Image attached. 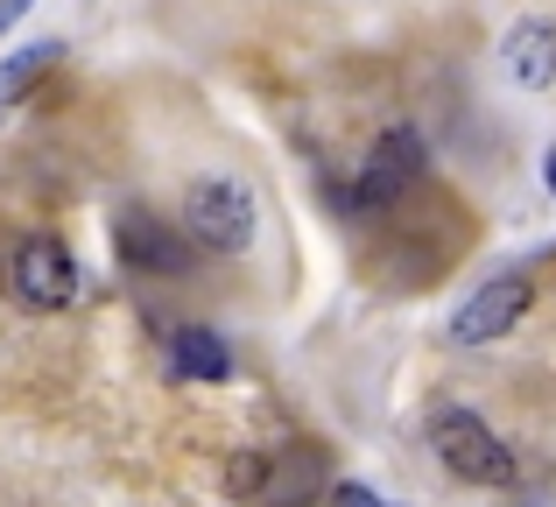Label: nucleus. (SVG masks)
Masks as SVG:
<instances>
[{
	"label": "nucleus",
	"mask_w": 556,
	"mask_h": 507,
	"mask_svg": "<svg viewBox=\"0 0 556 507\" xmlns=\"http://www.w3.org/2000/svg\"><path fill=\"white\" fill-rule=\"evenodd\" d=\"M261 233V205L232 169H204L184 183V240L198 254H247Z\"/></svg>",
	"instance_id": "f257e3e1"
},
{
	"label": "nucleus",
	"mask_w": 556,
	"mask_h": 507,
	"mask_svg": "<svg viewBox=\"0 0 556 507\" xmlns=\"http://www.w3.org/2000/svg\"><path fill=\"white\" fill-rule=\"evenodd\" d=\"M430 444H437V458H444L451 480H465V486H515V452L493 438V423H479V416L458 409V402H437L430 409Z\"/></svg>",
	"instance_id": "f03ea898"
},
{
	"label": "nucleus",
	"mask_w": 556,
	"mask_h": 507,
	"mask_svg": "<svg viewBox=\"0 0 556 507\" xmlns=\"http://www.w3.org/2000/svg\"><path fill=\"white\" fill-rule=\"evenodd\" d=\"M430 177V149H422L416 127H388V135L367 149L353 191H345V212H402V198L422 191Z\"/></svg>",
	"instance_id": "7ed1b4c3"
},
{
	"label": "nucleus",
	"mask_w": 556,
	"mask_h": 507,
	"mask_svg": "<svg viewBox=\"0 0 556 507\" xmlns=\"http://www.w3.org/2000/svg\"><path fill=\"white\" fill-rule=\"evenodd\" d=\"M78 254L64 248L56 233H28L22 248L8 254V289L28 303V310H64V303H78Z\"/></svg>",
	"instance_id": "20e7f679"
},
{
	"label": "nucleus",
	"mask_w": 556,
	"mask_h": 507,
	"mask_svg": "<svg viewBox=\"0 0 556 507\" xmlns=\"http://www.w3.org/2000/svg\"><path fill=\"white\" fill-rule=\"evenodd\" d=\"M529 303H535V282H529L521 268L479 282L472 296L451 310V345H493V339H507V331L529 317Z\"/></svg>",
	"instance_id": "39448f33"
},
{
	"label": "nucleus",
	"mask_w": 556,
	"mask_h": 507,
	"mask_svg": "<svg viewBox=\"0 0 556 507\" xmlns=\"http://www.w3.org/2000/svg\"><path fill=\"white\" fill-rule=\"evenodd\" d=\"M113 248L135 275H190L198 268V248L184 240V226L155 219L149 205H121L113 212Z\"/></svg>",
	"instance_id": "423d86ee"
},
{
	"label": "nucleus",
	"mask_w": 556,
	"mask_h": 507,
	"mask_svg": "<svg viewBox=\"0 0 556 507\" xmlns=\"http://www.w3.org/2000/svg\"><path fill=\"white\" fill-rule=\"evenodd\" d=\"M331 452L325 444H275L268 452V472H261V494L247 507H317L331 494Z\"/></svg>",
	"instance_id": "0eeeda50"
},
{
	"label": "nucleus",
	"mask_w": 556,
	"mask_h": 507,
	"mask_svg": "<svg viewBox=\"0 0 556 507\" xmlns=\"http://www.w3.org/2000/svg\"><path fill=\"white\" fill-rule=\"evenodd\" d=\"M501 56H507V78H515L521 92H549L556 85V22L549 14H521V22L507 28Z\"/></svg>",
	"instance_id": "6e6552de"
},
{
	"label": "nucleus",
	"mask_w": 556,
	"mask_h": 507,
	"mask_svg": "<svg viewBox=\"0 0 556 507\" xmlns=\"http://www.w3.org/2000/svg\"><path fill=\"white\" fill-rule=\"evenodd\" d=\"M169 367H177L184 381H226L232 353L212 325H184V331H169Z\"/></svg>",
	"instance_id": "1a4fd4ad"
},
{
	"label": "nucleus",
	"mask_w": 556,
	"mask_h": 507,
	"mask_svg": "<svg viewBox=\"0 0 556 507\" xmlns=\"http://www.w3.org/2000/svg\"><path fill=\"white\" fill-rule=\"evenodd\" d=\"M56 56H64V42H28V50H14L8 64H0V106H14V99L28 92V85H42L56 71Z\"/></svg>",
	"instance_id": "9d476101"
},
{
	"label": "nucleus",
	"mask_w": 556,
	"mask_h": 507,
	"mask_svg": "<svg viewBox=\"0 0 556 507\" xmlns=\"http://www.w3.org/2000/svg\"><path fill=\"white\" fill-rule=\"evenodd\" d=\"M261 472H268V444H254V452H232V458H226V494L247 507V500L261 494Z\"/></svg>",
	"instance_id": "9b49d317"
},
{
	"label": "nucleus",
	"mask_w": 556,
	"mask_h": 507,
	"mask_svg": "<svg viewBox=\"0 0 556 507\" xmlns=\"http://www.w3.org/2000/svg\"><path fill=\"white\" fill-rule=\"evenodd\" d=\"M325 507H394V500H380L374 486H353V480H339V486L325 494Z\"/></svg>",
	"instance_id": "f8f14e48"
},
{
	"label": "nucleus",
	"mask_w": 556,
	"mask_h": 507,
	"mask_svg": "<svg viewBox=\"0 0 556 507\" xmlns=\"http://www.w3.org/2000/svg\"><path fill=\"white\" fill-rule=\"evenodd\" d=\"M28 8H36V0H0V36H8V28H14V22H22V14H28Z\"/></svg>",
	"instance_id": "ddd939ff"
},
{
	"label": "nucleus",
	"mask_w": 556,
	"mask_h": 507,
	"mask_svg": "<svg viewBox=\"0 0 556 507\" xmlns=\"http://www.w3.org/2000/svg\"><path fill=\"white\" fill-rule=\"evenodd\" d=\"M543 183H549V198H556V149H549V163H543Z\"/></svg>",
	"instance_id": "4468645a"
}]
</instances>
